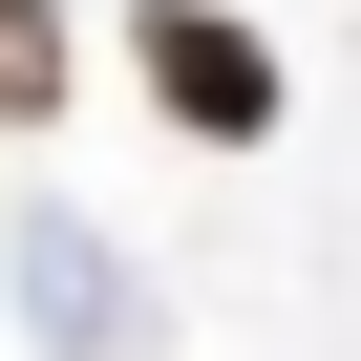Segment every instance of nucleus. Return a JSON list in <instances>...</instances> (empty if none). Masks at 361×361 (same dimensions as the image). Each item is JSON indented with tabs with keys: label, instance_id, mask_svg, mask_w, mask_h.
I'll return each instance as SVG.
<instances>
[{
	"label": "nucleus",
	"instance_id": "nucleus-2",
	"mask_svg": "<svg viewBox=\"0 0 361 361\" xmlns=\"http://www.w3.org/2000/svg\"><path fill=\"white\" fill-rule=\"evenodd\" d=\"M22 319H43L64 361H149V319H128V255H106L85 213H43V234H22Z\"/></svg>",
	"mask_w": 361,
	"mask_h": 361
},
{
	"label": "nucleus",
	"instance_id": "nucleus-1",
	"mask_svg": "<svg viewBox=\"0 0 361 361\" xmlns=\"http://www.w3.org/2000/svg\"><path fill=\"white\" fill-rule=\"evenodd\" d=\"M128 64H149V106L192 128V149H276V43L234 22V0H149Z\"/></svg>",
	"mask_w": 361,
	"mask_h": 361
},
{
	"label": "nucleus",
	"instance_id": "nucleus-3",
	"mask_svg": "<svg viewBox=\"0 0 361 361\" xmlns=\"http://www.w3.org/2000/svg\"><path fill=\"white\" fill-rule=\"evenodd\" d=\"M64 106V0H0V128Z\"/></svg>",
	"mask_w": 361,
	"mask_h": 361
}]
</instances>
